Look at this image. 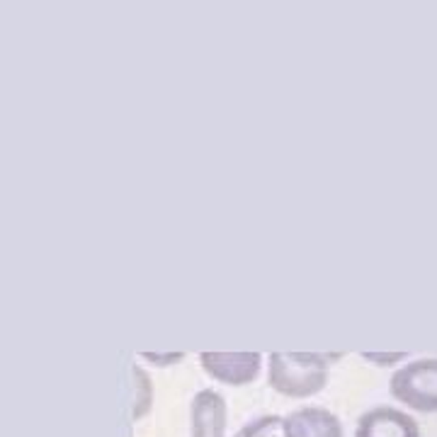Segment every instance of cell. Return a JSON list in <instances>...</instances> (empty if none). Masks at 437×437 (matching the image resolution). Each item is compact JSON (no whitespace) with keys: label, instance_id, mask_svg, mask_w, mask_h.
Masks as SVG:
<instances>
[{"label":"cell","instance_id":"obj_3","mask_svg":"<svg viewBox=\"0 0 437 437\" xmlns=\"http://www.w3.org/2000/svg\"><path fill=\"white\" fill-rule=\"evenodd\" d=\"M197 360L209 379L229 387L253 384L263 372L265 362L260 353H199Z\"/></svg>","mask_w":437,"mask_h":437},{"label":"cell","instance_id":"obj_2","mask_svg":"<svg viewBox=\"0 0 437 437\" xmlns=\"http://www.w3.org/2000/svg\"><path fill=\"white\" fill-rule=\"evenodd\" d=\"M389 391L411 411L437 413V357H420L401 364L391 374Z\"/></svg>","mask_w":437,"mask_h":437},{"label":"cell","instance_id":"obj_5","mask_svg":"<svg viewBox=\"0 0 437 437\" xmlns=\"http://www.w3.org/2000/svg\"><path fill=\"white\" fill-rule=\"evenodd\" d=\"M229 403L216 389H199L189 401V437H226Z\"/></svg>","mask_w":437,"mask_h":437},{"label":"cell","instance_id":"obj_9","mask_svg":"<svg viewBox=\"0 0 437 437\" xmlns=\"http://www.w3.org/2000/svg\"><path fill=\"white\" fill-rule=\"evenodd\" d=\"M139 357L156 367H173V364L183 362L185 353H139Z\"/></svg>","mask_w":437,"mask_h":437},{"label":"cell","instance_id":"obj_10","mask_svg":"<svg viewBox=\"0 0 437 437\" xmlns=\"http://www.w3.org/2000/svg\"><path fill=\"white\" fill-rule=\"evenodd\" d=\"M362 360H367V362L377 364V367H389V364H396V362H403V360H408L406 353H362Z\"/></svg>","mask_w":437,"mask_h":437},{"label":"cell","instance_id":"obj_4","mask_svg":"<svg viewBox=\"0 0 437 437\" xmlns=\"http://www.w3.org/2000/svg\"><path fill=\"white\" fill-rule=\"evenodd\" d=\"M353 437H420V427L408 411L379 403L357 418Z\"/></svg>","mask_w":437,"mask_h":437},{"label":"cell","instance_id":"obj_8","mask_svg":"<svg viewBox=\"0 0 437 437\" xmlns=\"http://www.w3.org/2000/svg\"><path fill=\"white\" fill-rule=\"evenodd\" d=\"M234 437H284L282 432V416L277 413H265L253 420L243 422V425L236 430Z\"/></svg>","mask_w":437,"mask_h":437},{"label":"cell","instance_id":"obj_7","mask_svg":"<svg viewBox=\"0 0 437 437\" xmlns=\"http://www.w3.org/2000/svg\"><path fill=\"white\" fill-rule=\"evenodd\" d=\"M131 374V420L139 422L144 420L146 416L154 408V398H156V389H154V379L146 372L144 364H139L134 360L129 367Z\"/></svg>","mask_w":437,"mask_h":437},{"label":"cell","instance_id":"obj_6","mask_svg":"<svg viewBox=\"0 0 437 437\" xmlns=\"http://www.w3.org/2000/svg\"><path fill=\"white\" fill-rule=\"evenodd\" d=\"M284 437H343V420L331 408L299 406L282 416Z\"/></svg>","mask_w":437,"mask_h":437},{"label":"cell","instance_id":"obj_1","mask_svg":"<svg viewBox=\"0 0 437 437\" xmlns=\"http://www.w3.org/2000/svg\"><path fill=\"white\" fill-rule=\"evenodd\" d=\"M340 357V353H270L265 357L268 384L282 396L311 398L326 389L331 364Z\"/></svg>","mask_w":437,"mask_h":437}]
</instances>
